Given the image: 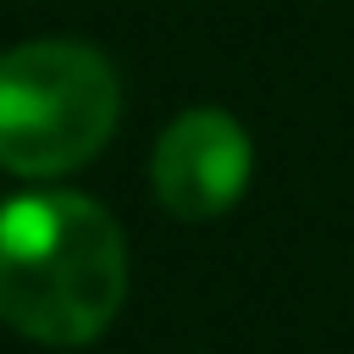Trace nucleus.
<instances>
[{
  "label": "nucleus",
  "instance_id": "f03ea898",
  "mask_svg": "<svg viewBox=\"0 0 354 354\" xmlns=\"http://www.w3.org/2000/svg\"><path fill=\"white\" fill-rule=\"evenodd\" d=\"M122 111L116 72L72 39H33L0 55V166L61 177L105 149Z\"/></svg>",
  "mask_w": 354,
  "mask_h": 354
},
{
  "label": "nucleus",
  "instance_id": "f257e3e1",
  "mask_svg": "<svg viewBox=\"0 0 354 354\" xmlns=\"http://www.w3.org/2000/svg\"><path fill=\"white\" fill-rule=\"evenodd\" d=\"M127 299V243L116 216L66 188L0 205V321L33 343H94Z\"/></svg>",
  "mask_w": 354,
  "mask_h": 354
},
{
  "label": "nucleus",
  "instance_id": "7ed1b4c3",
  "mask_svg": "<svg viewBox=\"0 0 354 354\" xmlns=\"http://www.w3.org/2000/svg\"><path fill=\"white\" fill-rule=\"evenodd\" d=\"M249 171H254V149H249V133L216 111V105H194L183 111L160 144H155V194L171 216L183 221H210V216H227L243 188H249Z\"/></svg>",
  "mask_w": 354,
  "mask_h": 354
}]
</instances>
